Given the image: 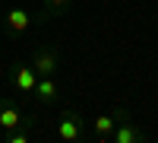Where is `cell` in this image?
<instances>
[{"label": "cell", "mask_w": 158, "mask_h": 143, "mask_svg": "<svg viewBox=\"0 0 158 143\" xmlns=\"http://www.w3.org/2000/svg\"><path fill=\"white\" fill-rule=\"evenodd\" d=\"M82 137H85L82 118H79L76 111L60 114V121H57V140H60V143H76V140H82Z\"/></svg>", "instance_id": "6da1fadb"}, {"label": "cell", "mask_w": 158, "mask_h": 143, "mask_svg": "<svg viewBox=\"0 0 158 143\" xmlns=\"http://www.w3.org/2000/svg\"><path fill=\"white\" fill-rule=\"evenodd\" d=\"M108 140H111V143H139V140H146V134H142L133 121H127L123 111H117V127L111 131Z\"/></svg>", "instance_id": "7a4b0ae2"}, {"label": "cell", "mask_w": 158, "mask_h": 143, "mask_svg": "<svg viewBox=\"0 0 158 143\" xmlns=\"http://www.w3.org/2000/svg\"><path fill=\"white\" fill-rule=\"evenodd\" d=\"M32 67L38 70V76H54L57 67H60L57 51H54V48H38L35 54H32Z\"/></svg>", "instance_id": "3957f363"}, {"label": "cell", "mask_w": 158, "mask_h": 143, "mask_svg": "<svg viewBox=\"0 0 158 143\" xmlns=\"http://www.w3.org/2000/svg\"><path fill=\"white\" fill-rule=\"evenodd\" d=\"M25 124V114L13 105V102L0 99V131H16V127Z\"/></svg>", "instance_id": "277c9868"}, {"label": "cell", "mask_w": 158, "mask_h": 143, "mask_svg": "<svg viewBox=\"0 0 158 143\" xmlns=\"http://www.w3.org/2000/svg\"><path fill=\"white\" fill-rule=\"evenodd\" d=\"M35 83H38V70L32 67V64H29V67H25V64H19V67L13 70V86H16L19 92H32Z\"/></svg>", "instance_id": "5b68a950"}, {"label": "cell", "mask_w": 158, "mask_h": 143, "mask_svg": "<svg viewBox=\"0 0 158 143\" xmlns=\"http://www.w3.org/2000/svg\"><path fill=\"white\" fill-rule=\"evenodd\" d=\"M32 25V16H29V10H22V7H13L10 13H6V29L13 32V35H22L25 29Z\"/></svg>", "instance_id": "8992f818"}, {"label": "cell", "mask_w": 158, "mask_h": 143, "mask_svg": "<svg viewBox=\"0 0 158 143\" xmlns=\"http://www.w3.org/2000/svg\"><path fill=\"white\" fill-rule=\"evenodd\" d=\"M32 92L38 96L41 105H51V102L57 99V83H54V76H38V83H35Z\"/></svg>", "instance_id": "52a82bcc"}, {"label": "cell", "mask_w": 158, "mask_h": 143, "mask_svg": "<svg viewBox=\"0 0 158 143\" xmlns=\"http://www.w3.org/2000/svg\"><path fill=\"white\" fill-rule=\"evenodd\" d=\"M114 127H117V114H98V118L92 121V131H95V137H98L101 143L111 137Z\"/></svg>", "instance_id": "ba28073f"}, {"label": "cell", "mask_w": 158, "mask_h": 143, "mask_svg": "<svg viewBox=\"0 0 158 143\" xmlns=\"http://www.w3.org/2000/svg\"><path fill=\"white\" fill-rule=\"evenodd\" d=\"M6 140H10V143H25V140H29V131H25V124H22V127H16V131H6Z\"/></svg>", "instance_id": "9c48e42d"}, {"label": "cell", "mask_w": 158, "mask_h": 143, "mask_svg": "<svg viewBox=\"0 0 158 143\" xmlns=\"http://www.w3.org/2000/svg\"><path fill=\"white\" fill-rule=\"evenodd\" d=\"M70 7V0H44V10L48 13H60V10H67Z\"/></svg>", "instance_id": "30bf717a"}]
</instances>
